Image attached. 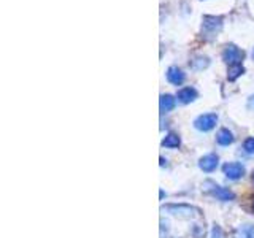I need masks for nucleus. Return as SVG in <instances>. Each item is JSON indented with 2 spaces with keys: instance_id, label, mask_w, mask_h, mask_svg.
<instances>
[{
  "instance_id": "nucleus-5",
  "label": "nucleus",
  "mask_w": 254,
  "mask_h": 238,
  "mask_svg": "<svg viewBox=\"0 0 254 238\" xmlns=\"http://www.w3.org/2000/svg\"><path fill=\"white\" fill-rule=\"evenodd\" d=\"M222 173L226 175V178L230 181H237V179H242L246 173L245 165L240 162H227L222 165Z\"/></svg>"
},
{
  "instance_id": "nucleus-17",
  "label": "nucleus",
  "mask_w": 254,
  "mask_h": 238,
  "mask_svg": "<svg viewBox=\"0 0 254 238\" xmlns=\"http://www.w3.org/2000/svg\"><path fill=\"white\" fill-rule=\"evenodd\" d=\"M211 238H224V232H222L221 226L214 224L213 229H211Z\"/></svg>"
},
{
  "instance_id": "nucleus-18",
  "label": "nucleus",
  "mask_w": 254,
  "mask_h": 238,
  "mask_svg": "<svg viewBox=\"0 0 254 238\" xmlns=\"http://www.w3.org/2000/svg\"><path fill=\"white\" fill-rule=\"evenodd\" d=\"M243 206H245V210L248 211V213L254 214V195H250V198H248V203H245Z\"/></svg>"
},
{
  "instance_id": "nucleus-21",
  "label": "nucleus",
  "mask_w": 254,
  "mask_h": 238,
  "mask_svg": "<svg viewBox=\"0 0 254 238\" xmlns=\"http://www.w3.org/2000/svg\"><path fill=\"white\" fill-rule=\"evenodd\" d=\"M253 182H254V172H253Z\"/></svg>"
},
{
  "instance_id": "nucleus-14",
  "label": "nucleus",
  "mask_w": 254,
  "mask_h": 238,
  "mask_svg": "<svg viewBox=\"0 0 254 238\" xmlns=\"http://www.w3.org/2000/svg\"><path fill=\"white\" fill-rule=\"evenodd\" d=\"M210 65V59L206 58V56H197V58H194L192 60H190V67H192L194 70H203Z\"/></svg>"
},
{
  "instance_id": "nucleus-16",
  "label": "nucleus",
  "mask_w": 254,
  "mask_h": 238,
  "mask_svg": "<svg viewBox=\"0 0 254 238\" xmlns=\"http://www.w3.org/2000/svg\"><path fill=\"white\" fill-rule=\"evenodd\" d=\"M243 151L246 154L254 156V137H248L243 141Z\"/></svg>"
},
{
  "instance_id": "nucleus-19",
  "label": "nucleus",
  "mask_w": 254,
  "mask_h": 238,
  "mask_svg": "<svg viewBox=\"0 0 254 238\" xmlns=\"http://www.w3.org/2000/svg\"><path fill=\"white\" fill-rule=\"evenodd\" d=\"M246 107H248L250 110H254V95H251V97L248 99V103H246Z\"/></svg>"
},
{
  "instance_id": "nucleus-4",
  "label": "nucleus",
  "mask_w": 254,
  "mask_h": 238,
  "mask_svg": "<svg viewBox=\"0 0 254 238\" xmlns=\"http://www.w3.org/2000/svg\"><path fill=\"white\" fill-rule=\"evenodd\" d=\"M245 58V53L235 45H227L222 51V60L229 65H237V63H242Z\"/></svg>"
},
{
  "instance_id": "nucleus-20",
  "label": "nucleus",
  "mask_w": 254,
  "mask_h": 238,
  "mask_svg": "<svg viewBox=\"0 0 254 238\" xmlns=\"http://www.w3.org/2000/svg\"><path fill=\"white\" fill-rule=\"evenodd\" d=\"M253 59H254V48H253Z\"/></svg>"
},
{
  "instance_id": "nucleus-6",
  "label": "nucleus",
  "mask_w": 254,
  "mask_h": 238,
  "mask_svg": "<svg viewBox=\"0 0 254 238\" xmlns=\"http://www.w3.org/2000/svg\"><path fill=\"white\" fill-rule=\"evenodd\" d=\"M218 165H219V157H218V154H214V153L205 154V156H202L200 159H198V169H200L202 172H205V173H213L214 170L218 169Z\"/></svg>"
},
{
  "instance_id": "nucleus-8",
  "label": "nucleus",
  "mask_w": 254,
  "mask_h": 238,
  "mask_svg": "<svg viewBox=\"0 0 254 238\" xmlns=\"http://www.w3.org/2000/svg\"><path fill=\"white\" fill-rule=\"evenodd\" d=\"M175 97H177V100L180 103H185V105H188V103H192V102H195L198 99V92H197L195 87L186 86V87H181Z\"/></svg>"
},
{
  "instance_id": "nucleus-12",
  "label": "nucleus",
  "mask_w": 254,
  "mask_h": 238,
  "mask_svg": "<svg viewBox=\"0 0 254 238\" xmlns=\"http://www.w3.org/2000/svg\"><path fill=\"white\" fill-rule=\"evenodd\" d=\"M180 145H181L180 135L178 133H173V132L167 133L165 138L162 140V146L167 148V149H177V148H180Z\"/></svg>"
},
{
  "instance_id": "nucleus-13",
  "label": "nucleus",
  "mask_w": 254,
  "mask_h": 238,
  "mask_svg": "<svg viewBox=\"0 0 254 238\" xmlns=\"http://www.w3.org/2000/svg\"><path fill=\"white\" fill-rule=\"evenodd\" d=\"M234 238H254V226L253 224H243L235 229Z\"/></svg>"
},
{
  "instance_id": "nucleus-1",
  "label": "nucleus",
  "mask_w": 254,
  "mask_h": 238,
  "mask_svg": "<svg viewBox=\"0 0 254 238\" xmlns=\"http://www.w3.org/2000/svg\"><path fill=\"white\" fill-rule=\"evenodd\" d=\"M162 211L172 214L178 219H197L202 218V210L198 206L189 203H167L162 206Z\"/></svg>"
},
{
  "instance_id": "nucleus-3",
  "label": "nucleus",
  "mask_w": 254,
  "mask_h": 238,
  "mask_svg": "<svg viewBox=\"0 0 254 238\" xmlns=\"http://www.w3.org/2000/svg\"><path fill=\"white\" fill-rule=\"evenodd\" d=\"M218 124V115L216 113H205L194 119V127L198 132H210Z\"/></svg>"
},
{
  "instance_id": "nucleus-11",
  "label": "nucleus",
  "mask_w": 254,
  "mask_h": 238,
  "mask_svg": "<svg viewBox=\"0 0 254 238\" xmlns=\"http://www.w3.org/2000/svg\"><path fill=\"white\" fill-rule=\"evenodd\" d=\"M234 141H235V137H234V133L230 132L229 129L222 127V129L218 130V133H216V143H218L219 146H230Z\"/></svg>"
},
{
  "instance_id": "nucleus-7",
  "label": "nucleus",
  "mask_w": 254,
  "mask_h": 238,
  "mask_svg": "<svg viewBox=\"0 0 254 238\" xmlns=\"http://www.w3.org/2000/svg\"><path fill=\"white\" fill-rule=\"evenodd\" d=\"M211 184H213V187H208L206 190H208V192L214 198H218L219 202H232V200H235V194L230 189L222 187L219 184H214V182H211Z\"/></svg>"
},
{
  "instance_id": "nucleus-15",
  "label": "nucleus",
  "mask_w": 254,
  "mask_h": 238,
  "mask_svg": "<svg viewBox=\"0 0 254 238\" xmlns=\"http://www.w3.org/2000/svg\"><path fill=\"white\" fill-rule=\"evenodd\" d=\"M245 73V67L242 63H237V65H230L227 71V79L229 81H235L237 78H240Z\"/></svg>"
},
{
  "instance_id": "nucleus-9",
  "label": "nucleus",
  "mask_w": 254,
  "mask_h": 238,
  "mask_svg": "<svg viewBox=\"0 0 254 238\" xmlns=\"http://www.w3.org/2000/svg\"><path fill=\"white\" fill-rule=\"evenodd\" d=\"M165 76H167V81H169L170 84H173V86H181L183 83H185V79H186V73L177 65H172V67L167 68Z\"/></svg>"
},
{
  "instance_id": "nucleus-10",
  "label": "nucleus",
  "mask_w": 254,
  "mask_h": 238,
  "mask_svg": "<svg viewBox=\"0 0 254 238\" xmlns=\"http://www.w3.org/2000/svg\"><path fill=\"white\" fill-rule=\"evenodd\" d=\"M177 107V97H173L172 94H162L159 99V108L161 113H170V111Z\"/></svg>"
},
{
  "instance_id": "nucleus-2",
  "label": "nucleus",
  "mask_w": 254,
  "mask_h": 238,
  "mask_svg": "<svg viewBox=\"0 0 254 238\" xmlns=\"http://www.w3.org/2000/svg\"><path fill=\"white\" fill-rule=\"evenodd\" d=\"M222 29V18L219 16H203L202 19V35L205 38H214Z\"/></svg>"
}]
</instances>
